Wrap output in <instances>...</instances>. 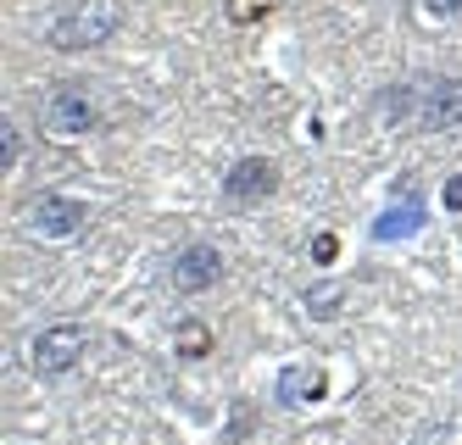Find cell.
Here are the masks:
<instances>
[{
  "label": "cell",
  "instance_id": "cell-1",
  "mask_svg": "<svg viewBox=\"0 0 462 445\" xmlns=\"http://www.w3.org/2000/svg\"><path fill=\"white\" fill-rule=\"evenodd\" d=\"M379 112L390 123L418 128V134L462 128V79H412V84H395V89H384Z\"/></svg>",
  "mask_w": 462,
  "mask_h": 445
},
{
  "label": "cell",
  "instance_id": "cell-2",
  "mask_svg": "<svg viewBox=\"0 0 462 445\" xmlns=\"http://www.w3.org/2000/svg\"><path fill=\"white\" fill-rule=\"evenodd\" d=\"M117 28H123L117 0H73V6L45 28V40L56 51H95V45H106Z\"/></svg>",
  "mask_w": 462,
  "mask_h": 445
},
{
  "label": "cell",
  "instance_id": "cell-3",
  "mask_svg": "<svg viewBox=\"0 0 462 445\" xmlns=\"http://www.w3.org/2000/svg\"><path fill=\"white\" fill-rule=\"evenodd\" d=\"M40 123H45V134H56V140H79V134H95V128H101V107H95L89 89L56 84V89L40 100Z\"/></svg>",
  "mask_w": 462,
  "mask_h": 445
},
{
  "label": "cell",
  "instance_id": "cell-4",
  "mask_svg": "<svg viewBox=\"0 0 462 445\" xmlns=\"http://www.w3.org/2000/svg\"><path fill=\"white\" fill-rule=\"evenodd\" d=\"M89 351V329L84 323H51L34 334V346H28V367L40 373V379H61V373H73Z\"/></svg>",
  "mask_w": 462,
  "mask_h": 445
},
{
  "label": "cell",
  "instance_id": "cell-5",
  "mask_svg": "<svg viewBox=\"0 0 462 445\" xmlns=\"http://www.w3.org/2000/svg\"><path fill=\"white\" fill-rule=\"evenodd\" d=\"M84 223H89V207L73 195H34L23 207V228L34 239H73L84 234Z\"/></svg>",
  "mask_w": 462,
  "mask_h": 445
},
{
  "label": "cell",
  "instance_id": "cell-6",
  "mask_svg": "<svg viewBox=\"0 0 462 445\" xmlns=\"http://www.w3.org/2000/svg\"><path fill=\"white\" fill-rule=\"evenodd\" d=\"M217 279H223V251L207 246V239H195V246L173 251V262H168V284H173L179 295H201V290H212Z\"/></svg>",
  "mask_w": 462,
  "mask_h": 445
},
{
  "label": "cell",
  "instance_id": "cell-7",
  "mask_svg": "<svg viewBox=\"0 0 462 445\" xmlns=\"http://www.w3.org/2000/svg\"><path fill=\"white\" fill-rule=\"evenodd\" d=\"M279 190V162L268 156H245L228 167V179H223V195L235 200V207H256V200H268Z\"/></svg>",
  "mask_w": 462,
  "mask_h": 445
},
{
  "label": "cell",
  "instance_id": "cell-8",
  "mask_svg": "<svg viewBox=\"0 0 462 445\" xmlns=\"http://www.w3.org/2000/svg\"><path fill=\"white\" fill-rule=\"evenodd\" d=\"M323 390H328V379H323V367H312V362L279 373V406H312V401H323Z\"/></svg>",
  "mask_w": 462,
  "mask_h": 445
},
{
  "label": "cell",
  "instance_id": "cell-9",
  "mask_svg": "<svg viewBox=\"0 0 462 445\" xmlns=\"http://www.w3.org/2000/svg\"><path fill=\"white\" fill-rule=\"evenodd\" d=\"M423 223V207L418 200H407V207H395V212H384L379 223H374V239H402V234H412Z\"/></svg>",
  "mask_w": 462,
  "mask_h": 445
},
{
  "label": "cell",
  "instance_id": "cell-10",
  "mask_svg": "<svg viewBox=\"0 0 462 445\" xmlns=\"http://www.w3.org/2000/svg\"><path fill=\"white\" fill-rule=\"evenodd\" d=\"M212 351V329L207 323H179V357H207Z\"/></svg>",
  "mask_w": 462,
  "mask_h": 445
},
{
  "label": "cell",
  "instance_id": "cell-11",
  "mask_svg": "<svg viewBox=\"0 0 462 445\" xmlns=\"http://www.w3.org/2000/svg\"><path fill=\"white\" fill-rule=\"evenodd\" d=\"M228 23H235V28H251V23H262V17H268L273 12V0H228Z\"/></svg>",
  "mask_w": 462,
  "mask_h": 445
},
{
  "label": "cell",
  "instance_id": "cell-12",
  "mask_svg": "<svg viewBox=\"0 0 462 445\" xmlns=\"http://www.w3.org/2000/svg\"><path fill=\"white\" fill-rule=\"evenodd\" d=\"M307 312L312 318H335L340 312V290L328 284V290H307Z\"/></svg>",
  "mask_w": 462,
  "mask_h": 445
},
{
  "label": "cell",
  "instance_id": "cell-13",
  "mask_svg": "<svg viewBox=\"0 0 462 445\" xmlns=\"http://www.w3.org/2000/svg\"><path fill=\"white\" fill-rule=\"evenodd\" d=\"M335 256H340V239L335 234H318L312 239V262H335Z\"/></svg>",
  "mask_w": 462,
  "mask_h": 445
},
{
  "label": "cell",
  "instance_id": "cell-14",
  "mask_svg": "<svg viewBox=\"0 0 462 445\" xmlns=\"http://www.w3.org/2000/svg\"><path fill=\"white\" fill-rule=\"evenodd\" d=\"M440 200H446V212H462V173H457V179H446Z\"/></svg>",
  "mask_w": 462,
  "mask_h": 445
},
{
  "label": "cell",
  "instance_id": "cell-15",
  "mask_svg": "<svg viewBox=\"0 0 462 445\" xmlns=\"http://www.w3.org/2000/svg\"><path fill=\"white\" fill-rule=\"evenodd\" d=\"M423 6L435 12V17H457V12H462V0H423Z\"/></svg>",
  "mask_w": 462,
  "mask_h": 445
},
{
  "label": "cell",
  "instance_id": "cell-16",
  "mask_svg": "<svg viewBox=\"0 0 462 445\" xmlns=\"http://www.w3.org/2000/svg\"><path fill=\"white\" fill-rule=\"evenodd\" d=\"M17 156H23V140H17V128L6 123V167H17Z\"/></svg>",
  "mask_w": 462,
  "mask_h": 445
}]
</instances>
